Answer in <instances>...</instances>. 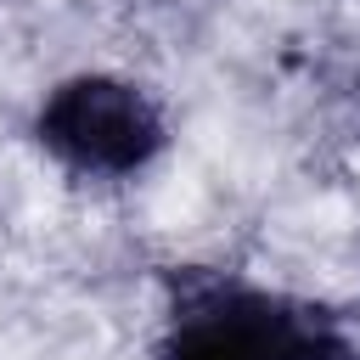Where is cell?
<instances>
[{"label": "cell", "mask_w": 360, "mask_h": 360, "mask_svg": "<svg viewBox=\"0 0 360 360\" xmlns=\"http://www.w3.org/2000/svg\"><path fill=\"white\" fill-rule=\"evenodd\" d=\"M39 141L84 174H129L158 152L163 124H158V107L135 84L90 73V79H68L45 101Z\"/></svg>", "instance_id": "cell-2"}, {"label": "cell", "mask_w": 360, "mask_h": 360, "mask_svg": "<svg viewBox=\"0 0 360 360\" xmlns=\"http://www.w3.org/2000/svg\"><path fill=\"white\" fill-rule=\"evenodd\" d=\"M315 360H360V354H343V349L332 343V349H326V354H315Z\"/></svg>", "instance_id": "cell-3"}, {"label": "cell", "mask_w": 360, "mask_h": 360, "mask_svg": "<svg viewBox=\"0 0 360 360\" xmlns=\"http://www.w3.org/2000/svg\"><path fill=\"white\" fill-rule=\"evenodd\" d=\"M332 349L321 315L253 292V287H202L174 309L163 360H315Z\"/></svg>", "instance_id": "cell-1"}]
</instances>
